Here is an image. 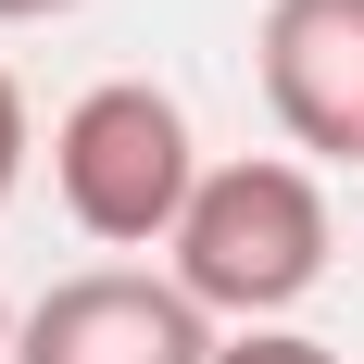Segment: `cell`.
Wrapping results in <instances>:
<instances>
[{"instance_id":"6da1fadb","label":"cell","mask_w":364,"mask_h":364,"mask_svg":"<svg viewBox=\"0 0 364 364\" xmlns=\"http://www.w3.org/2000/svg\"><path fill=\"white\" fill-rule=\"evenodd\" d=\"M314 277H327V188L301 176V164H277V151L214 164L201 201H188V226H176V289L201 314L277 327Z\"/></svg>"},{"instance_id":"7a4b0ae2","label":"cell","mask_w":364,"mask_h":364,"mask_svg":"<svg viewBox=\"0 0 364 364\" xmlns=\"http://www.w3.org/2000/svg\"><path fill=\"white\" fill-rule=\"evenodd\" d=\"M201 176H214V164L188 139L176 88H151V75H101V88L50 126V188H63V214L88 226V239H113V252H139V239L176 252Z\"/></svg>"},{"instance_id":"3957f363","label":"cell","mask_w":364,"mask_h":364,"mask_svg":"<svg viewBox=\"0 0 364 364\" xmlns=\"http://www.w3.org/2000/svg\"><path fill=\"white\" fill-rule=\"evenodd\" d=\"M214 352H226L214 314L139 264H88L13 327V364H214Z\"/></svg>"},{"instance_id":"277c9868","label":"cell","mask_w":364,"mask_h":364,"mask_svg":"<svg viewBox=\"0 0 364 364\" xmlns=\"http://www.w3.org/2000/svg\"><path fill=\"white\" fill-rule=\"evenodd\" d=\"M264 101L301 151L364 164V0H264Z\"/></svg>"},{"instance_id":"5b68a950","label":"cell","mask_w":364,"mask_h":364,"mask_svg":"<svg viewBox=\"0 0 364 364\" xmlns=\"http://www.w3.org/2000/svg\"><path fill=\"white\" fill-rule=\"evenodd\" d=\"M214 364H339V352H327V339H301V327H239Z\"/></svg>"},{"instance_id":"8992f818","label":"cell","mask_w":364,"mask_h":364,"mask_svg":"<svg viewBox=\"0 0 364 364\" xmlns=\"http://www.w3.org/2000/svg\"><path fill=\"white\" fill-rule=\"evenodd\" d=\"M13 188H26V88L0 75V201H13Z\"/></svg>"},{"instance_id":"52a82bcc","label":"cell","mask_w":364,"mask_h":364,"mask_svg":"<svg viewBox=\"0 0 364 364\" xmlns=\"http://www.w3.org/2000/svg\"><path fill=\"white\" fill-rule=\"evenodd\" d=\"M38 13H75V0H0V26H38Z\"/></svg>"},{"instance_id":"ba28073f","label":"cell","mask_w":364,"mask_h":364,"mask_svg":"<svg viewBox=\"0 0 364 364\" xmlns=\"http://www.w3.org/2000/svg\"><path fill=\"white\" fill-rule=\"evenodd\" d=\"M0 364H13V314H0Z\"/></svg>"}]
</instances>
